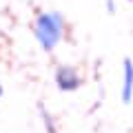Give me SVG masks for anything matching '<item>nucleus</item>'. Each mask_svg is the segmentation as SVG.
I'll return each instance as SVG.
<instances>
[{
	"label": "nucleus",
	"instance_id": "f257e3e1",
	"mask_svg": "<svg viewBox=\"0 0 133 133\" xmlns=\"http://www.w3.org/2000/svg\"><path fill=\"white\" fill-rule=\"evenodd\" d=\"M64 31V18L58 11H49V14H40L33 24V36L38 38L44 51H51L62 38Z\"/></svg>",
	"mask_w": 133,
	"mask_h": 133
},
{
	"label": "nucleus",
	"instance_id": "f03ea898",
	"mask_svg": "<svg viewBox=\"0 0 133 133\" xmlns=\"http://www.w3.org/2000/svg\"><path fill=\"white\" fill-rule=\"evenodd\" d=\"M56 84L60 91H76L80 87V76L73 66H60L56 71Z\"/></svg>",
	"mask_w": 133,
	"mask_h": 133
},
{
	"label": "nucleus",
	"instance_id": "7ed1b4c3",
	"mask_svg": "<svg viewBox=\"0 0 133 133\" xmlns=\"http://www.w3.org/2000/svg\"><path fill=\"white\" fill-rule=\"evenodd\" d=\"M133 98V62L124 60V80H122V102H131Z\"/></svg>",
	"mask_w": 133,
	"mask_h": 133
},
{
	"label": "nucleus",
	"instance_id": "20e7f679",
	"mask_svg": "<svg viewBox=\"0 0 133 133\" xmlns=\"http://www.w3.org/2000/svg\"><path fill=\"white\" fill-rule=\"evenodd\" d=\"M0 98H2V84H0Z\"/></svg>",
	"mask_w": 133,
	"mask_h": 133
}]
</instances>
